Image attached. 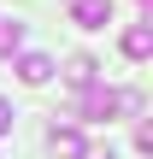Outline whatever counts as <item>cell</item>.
<instances>
[{
    "instance_id": "6da1fadb",
    "label": "cell",
    "mask_w": 153,
    "mask_h": 159,
    "mask_svg": "<svg viewBox=\"0 0 153 159\" xmlns=\"http://www.w3.org/2000/svg\"><path fill=\"white\" fill-rule=\"evenodd\" d=\"M77 112L88 118V124H112V112H118V89H83V100H77Z\"/></svg>"
},
{
    "instance_id": "7a4b0ae2",
    "label": "cell",
    "mask_w": 153,
    "mask_h": 159,
    "mask_svg": "<svg viewBox=\"0 0 153 159\" xmlns=\"http://www.w3.org/2000/svg\"><path fill=\"white\" fill-rule=\"evenodd\" d=\"M71 24H83V30H106V24H112V0H71Z\"/></svg>"
},
{
    "instance_id": "3957f363",
    "label": "cell",
    "mask_w": 153,
    "mask_h": 159,
    "mask_svg": "<svg viewBox=\"0 0 153 159\" xmlns=\"http://www.w3.org/2000/svg\"><path fill=\"white\" fill-rule=\"evenodd\" d=\"M12 71H18V83L41 89V83L53 77V59H47V53H18V65H12Z\"/></svg>"
},
{
    "instance_id": "277c9868",
    "label": "cell",
    "mask_w": 153,
    "mask_h": 159,
    "mask_svg": "<svg viewBox=\"0 0 153 159\" xmlns=\"http://www.w3.org/2000/svg\"><path fill=\"white\" fill-rule=\"evenodd\" d=\"M47 153H53V159H88V142L65 124V130H53V136H47Z\"/></svg>"
},
{
    "instance_id": "5b68a950",
    "label": "cell",
    "mask_w": 153,
    "mask_h": 159,
    "mask_svg": "<svg viewBox=\"0 0 153 159\" xmlns=\"http://www.w3.org/2000/svg\"><path fill=\"white\" fill-rule=\"evenodd\" d=\"M65 83H71V89H94V83H100V65H94L88 53H71V59H65Z\"/></svg>"
},
{
    "instance_id": "8992f818",
    "label": "cell",
    "mask_w": 153,
    "mask_h": 159,
    "mask_svg": "<svg viewBox=\"0 0 153 159\" xmlns=\"http://www.w3.org/2000/svg\"><path fill=\"white\" fill-rule=\"evenodd\" d=\"M124 53H130V59H147L153 53V24H130V30H124Z\"/></svg>"
},
{
    "instance_id": "52a82bcc",
    "label": "cell",
    "mask_w": 153,
    "mask_h": 159,
    "mask_svg": "<svg viewBox=\"0 0 153 159\" xmlns=\"http://www.w3.org/2000/svg\"><path fill=\"white\" fill-rule=\"evenodd\" d=\"M24 47V18H0V59H12Z\"/></svg>"
},
{
    "instance_id": "ba28073f",
    "label": "cell",
    "mask_w": 153,
    "mask_h": 159,
    "mask_svg": "<svg viewBox=\"0 0 153 159\" xmlns=\"http://www.w3.org/2000/svg\"><path fill=\"white\" fill-rule=\"evenodd\" d=\"M6 130H12V106L0 100V136H6Z\"/></svg>"
}]
</instances>
